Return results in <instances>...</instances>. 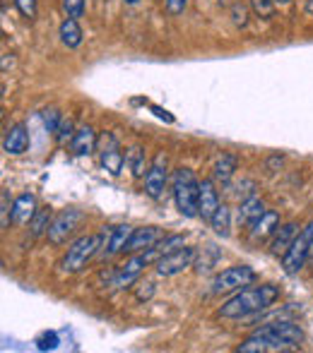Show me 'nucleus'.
Instances as JSON below:
<instances>
[{"label": "nucleus", "mask_w": 313, "mask_h": 353, "mask_svg": "<svg viewBox=\"0 0 313 353\" xmlns=\"http://www.w3.org/2000/svg\"><path fill=\"white\" fill-rule=\"evenodd\" d=\"M304 341V330L292 320H277L258 327L236 346L238 353H265V351H287L296 349Z\"/></svg>", "instance_id": "f257e3e1"}, {"label": "nucleus", "mask_w": 313, "mask_h": 353, "mask_svg": "<svg viewBox=\"0 0 313 353\" xmlns=\"http://www.w3.org/2000/svg\"><path fill=\"white\" fill-rule=\"evenodd\" d=\"M280 298V286L275 283H260V286H246L227 298L217 310L220 320H248L253 315L270 310Z\"/></svg>", "instance_id": "f03ea898"}, {"label": "nucleus", "mask_w": 313, "mask_h": 353, "mask_svg": "<svg viewBox=\"0 0 313 353\" xmlns=\"http://www.w3.org/2000/svg\"><path fill=\"white\" fill-rule=\"evenodd\" d=\"M171 192H173V202H176V210L186 219H196L198 216V197H200V181H198L196 173H193L191 168L181 166L173 171Z\"/></svg>", "instance_id": "7ed1b4c3"}, {"label": "nucleus", "mask_w": 313, "mask_h": 353, "mask_svg": "<svg viewBox=\"0 0 313 353\" xmlns=\"http://www.w3.org/2000/svg\"><path fill=\"white\" fill-rule=\"evenodd\" d=\"M99 252H102V233H87V236H79L77 241H73L68 245L66 255L61 257L58 267H61L63 274H77Z\"/></svg>", "instance_id": "20e7f679"}, {"label": "nucleus", "mask_w": 313, "mask_h": 353, "mask_svg": "<svg viewBox=\"0 0 313 353\" xmlns=\"http://www.w3.org/2000/svg\"><path fill=\"white\" fill-rule=\"evenodd\" d=\"M162 257L159 248H147V250H140V252H133V257L128 262H123L121 267L111 272V286L113 288H131L133 283L140 279V274L145 272V267L155 265V262Z\"/></svg>", "instance_id": "39448f33"}, {"label": "nucleus", "mask_w": 313, "mask_h": 353, "mask_svg": "<svg viewBox=\"0 0 313 353\" xmlns=\"http://www.w3.org/2000/svg\"><path fill=\"white\" fill-rule=\"evenodd\" d=\"M258 279L256 270L248 265H234L227 267V270L217 272L210 281V293L212 296H225V293H236L241 288L251 286L253 281Z\"/></svg>", "instance_id": "423d86ee"}, {"label": "nucleus", "mask_w": 313, "mask_h": 353, "mask_svg": "<svg viewBox=\"0 0 313 353\" xmlns=\"http://www.w3.org/2000/svg\"><path fill=\"white\" fill-rule=\"evenodd\" d=\"M99 161H102V168L108 173V176H121L123 163H126V157L121 152V144H118V137L113 132H102L99 135Z\"/></svg>", "instance_id": "0eeeda50"}, {"label": "nucleus", "mask_w": 313, "mask_h": 353, "mask_svg": "<svg viewBox=\"0 0 313 353\" xmlns=\"http://www.w3.org/2000/svg\"><path fill=\"white\" fill-rule=\"evenodd\" d=\"M84 214L79 210H63L58 214H53V221L51 226H48V243L51 245H63V243H68V238L75 233V228L82 223Z\"/></svg>", "instance_id": "6e6552de"}, {"label": "nucleus", "mask_w": 313, "mask_h": 353, "mask_svg": "<svg viewBox=\"0 0 313 353\" xmlns=\"http://www.w3.org/2000/svg\"><path fill=\"white\" fill-rule=\"evenodd\" d=\"M196 257H198V250L196 248H178L173 252H167L162 255L159 260L155 262V272L159 276H176L181 272H186L188 267L196 265Z\"/></svg>", "instance_id": "1a4fd4ad"}, {"label": "nucleus", "mask_w": 313, "mask_h": 353, "mask_svg": "<svg viewBox=\"0 0 313 353\" xmlns=\"http://www.w3.org/2000/svg\"><path fill=\"white\" fill-rule=\"evenodd\" d=\"M167 183H169V161H167V154L159 152L155 157V161L150 163L145 173V192L147 197L152 200H162L164 190H167Z\"/></svg>", "instance_id": "9d476101"}, {"label": "nucleus", "mask_w": 313, "mask_h": 353, "mask_svg": "<svg viewBox=\"0 0 313 353\" xmlns=\"http://www.w3.org/2000/svg\"><path fill=\"white\" fill-rule=\"evenodd\" d=\"M311 262V248L306 236L299 231V236L294 238V243L290 245V250L282 255V270H285L287 276H296L306 265Z\"/></svg>", "instance_id": "9b49d317"}, {"label": "nucleus", "mask_w": 313, "mask_h": 353, "mask_svg": "<svg viewBox=\"0 0 313 353\" xmlns=\"http://www.w3.org/2000/svg\"><path fill=\"white\" fill-rule=\"evenodd\" d=\"M99 233H102V252H99V257L108 260V257L118 255V252H126L133 226H128V223H121V226H104Z\"/></svg>", "instance_id": "f8f14e48"}, {"label": "nucleus", "mask_w": 313, "mask_h": 353, "mask_svg": "<svg viewBox=\"0 0 313 353\" xmlns=\"http://www.w3.org/2000/svg\"><path fill=\"white\" fill-rule=\"evenodd\" d=\"M280 212L275 210H265L256 221L248 223V238L253 243H260V241H267V238L275 236V231L280 228Z\"/></svg>", "instance_id": "ddd939ff"}, {"label": "nucleus", "mask_w": 313, "mask_h": 353, "mask_svg": "<svg viewBox=\"0 0 313 353\" xmlns=\"http://www.w3.org/2000/svg\"><path fill=\"white\" fill-rule=\"evenodd\" d=\"M220 192H217V183L212 178H205L200 181V197H198V216L202 221L210 223V219L215 216L217 207H220Z\"/></svg>", "instance_id": "4468645a"}, {"label": "nucleus", "mask_w": 313, "mask_h": 353, "mask_svg": "<svg viewBox=\"0 0 313 353\" xmlns=\"http://www.w3.org/2000/svg\"><path fill=\"white\" fill-rule=\"evenodd\" d=\"M164 238V231L159 226H140V228H133L131 238H128V245L126 252H140L147 250V248H155L159 241Z\"/></svg>", "instance_id": "2eb2a0df"}, {"label": "nucleus", "mask_w": 313, "mask_h": 353, "mask_svg": "<svg viewBox=\"0 0 313 353\" xmlns=\"http://www.w3.org/2000/svg\"><path fill=\"white\" fill-rule=\"evenodd\" d=\"M99 137L94 132L92 125H79L70 140V154L73 157H89V154L97 152Z\"/></svg>", "instance_id": "dca6fc26"}, {"label": "nucleus", "mask_w": 313, "mask_h": 353, "mask_svg": "<svg viewBox=\"0 0 313 353\" xmlns=\"http://www.w3.org/2000/svg\"><path fill=\"white\" fill-rule=\"evenodd\" d=\"M3 149L5 154H12V157H19L29 149V132L22 123H15L5 130V137H3Z\"/></svg>", "instance_id": "f3484780"}, {"label": "nucleus", "mask_w": 313, "mask_h": 353, "mask_svg": "<svg viewBox=\"0 0 313 353\" xmlns=\"http://www.w3.org/2000/svg\"><path fill=\"white\" fill-rule=\"evenodd\" d=\"M296 236H299V223H294V221L282 223V226L275 231V236L270 238V255L282 257L287 250H290V245L294 243Z\"/></svg>", "instance_id": "a211bd4d"}, {"label": "nucleus", "mask_w": 313, "mask_h": 353, "mask_svg": "<svg viewBox=\"0 0 313 353\" xmlns=\"http://www.w3.org/2000/svg\"><path fill=\"white\" fill-rule=\"evenodd\" d=\"M37 210H39L37 197H34L32 192H22V195L12 202V221L19 223V226H24V223L32 221V216L37 214Z\"/></svg>", "instance_id": "6ab92c4d"}, {"label": "nucleus", "mask_w": 313, "mask_h": 353, "mask_svg": "<svg viewBox=\"0 0 313 353\" xmlns=\"http://www.w3.org/2000/svg\"><path fill=\"white\" fill-rule=\"evenodd\" d=\"M58 37H61L63 46H68V48H79V46H82L84 34H82V27H79L77 19L66 17V19L61 22V29H58Z\"/></svg>", "instance_id": "aec40b11"}, {"label": "nucleus", "mask_w": 313, "mask_h": 353, "mask_svg": "<svg viewBox=\"0 0 313 353\" xmlns=\"http://www.w3.org/2000/svg\"><path fill=\"white\" fill-rule=\"evenodd\" d=\"M265 212V205H263V200L258 195H248V197H243L241 200V205H238V223H251V221H256L260 214Z\"/></svg>", "instance_id": "412c9836"}, {"label": "nucleus", "mask_w": 313, "mask_h": 353, "mask_svg": "<svg viewBox=\"0 0 313 353\" xmlns=\"http://www.w3.org/2000/svg\"><path fill=\"white\" fill-rule=\"evenodd\" d=\"M236 171V157L234 154H222L220 161L215 163V173H212V181L215 183H222V185H229L231 176Z\"/></svg>", "instance_id": "4be33fe9"}, {"label": "nucleus", "mask_w": 313, "mask_h": 353, "mask_svg": "<svg viewBox=\"0 0 313 353\" xmlns=\"http://www.w3.org/2000/svg\"><path fill=\"white\" fill-rule=\"evenodd\" d=\"M51 221H53L51 207H39L37 214L32 216V221H29V233H32V238L46 236L48 226H51Z\"/></svg>", "instance_id": "5701e85b"}, {"label": "nucleus", "mask_w": 313, "mask_h": 353, "mask_svg": "<svg viewBox=\"0 0 313 353\" xmlns=\"http://www.w3.org/2000/svg\"><path fill=\"white\" fill-rule=\"evenodd\" d=\"M212 231L217 233L220 238H227L231 233V210L227 205H220L215 212V216L210 219Z\"/></svg>", "instance_id": "b1692460"}, {"label": "nucleus", "mask_w": 313, "mask_h": 353, "mask_svg": "<svg viewBox=\"0 0 313 353\" xmlns=\"http://www.w3.org/2000/svg\"><path fill=\"white\" fill-rule=\"evenodd\" d=\"M126 163H128V168L133 171V176L135 178H145V173H147V159H145V152H142L140 147H131L126 152Z\"/></svg>", "instance_id": "393cba45"}, {"label": "nucleus", "mask_w": 313, "mask_h": 353, "mask_svg": "<svg viewBox=\"0 0 313 353\" xmlns=\"http://www.w3.org/2000/svg\"><path fill=\"white\" fill-rule=\"evenodd\" d=\"M75 123H73V118H63L61 121V125H58V130H56V142L61 144V147H66V144H70L73 140V135H75Z\"/></svg>", "instance_id": "a878e982"}, {"label": "nucleus", "mask_w": 313, "mask_h": 353, "mask_svg": "<svg viewBox=\"0 0 313 353\" xmlns=\"http://www.w3.org/2000/svg\"><path fill=\"white\" fill-rule=\"evenodd\" d=\"M10 221H12V205H10V195L8 190L0 192V228L8 231Z\"/></svg>", "instance_id": "bb28decb"}, {"label": "nucleus", "mask_w": 313, "mask_h": 353, "mask_svg": "<svg viewBox=\"0 0 313 353\" xmlns=\"http://www.w3.org/2000/svg\"><path fill=\"white\" fill-rule=\"evenodd\" d=\"M61 121H63V116L56 111V108H44V111H41V123H44V128L51 132V135H56Z\"/></svg>", "instance_id": "cd10ccee"}, {"label": "nucleus", "mask_w": 313, "mask_h": 353, "mask_svg": "<svg viewBox=\"0 0 313 353\" xmlns=\"http://www.w3.org/2000/svg\"><path fill=\"white\" fill-rule=\"evenodd\" d=\"M157 248H159V252H162V255L178 250V248H183V236H181V233H171V236H164L162 241L157 243Z\"/></svg>", "instance_id": "c85d7f7f"}, {"label": "nucleus", "mask_w": 313, "mask_h": 353, "mask_svg": "<svg viewBox=\"0 0 313 353\" xmlns=\"http://www.w3.org/2000/svg\"><path fill=\"white\" fill-rule=\"evenodd\" d=\"M61 8L66 12V17L79 19L84 14V0H61Z\"/></svg>", "instance_id": "c756f323"}, {"label": "nucleus", "mask_w": 313, "mask_h": 353, "mask_svg": "<svg viewBox=\"0 0 313 353\" xmlns=\"http://www.w3.org/2000/svg\"><path fill=\"white\" fill-rule=\"evenodd\" d=\"M253 10H256L258 17H272V12H275V0H251Z\"/></svg>", "instance_id": "7c9ffc66"}, {"label": "nucleus", "mask_w": 313, "mask_h": 353, "mask_svg": "<svg viewBox=\"0 0 313 353\" xmlns=\"http://www.w3.org/2000/svg\"><path fill=\"white\" fill-rule=\"evenodd\" d=\"M15 5H17L19 14H22L24 19H34L37 17V0H15Z\"/></svg>", "instance_id": "2f4dec72"}, {"label": "nucleus", "mask_w": 313, "mask_h": 353, "mask_svg": "<svg viewBox=\"0 0 313 353\" xmlns=\"http://www.w3.org/2000/svg\"><path fill=\"white\" fill-rule=\"evenodd\" d=\"M37 346H39V351L56 349V346H58V334H56V332H44V334L37 339Z\"/></svg>", "instance_id": "473e14b6"}, {"label": "nucleus", "mask_w": 313, "mask_h": 353, "mask_svg": "<svg viewBox=\"0 0 313 353\" xmlns=\"http://www.w3.org/2000/svg\"><path fill=\"white\" fill-rule=\"evenodd\" d=\"M152 296H155V283H152V281L137 283V288H135V298H137V301H150Z\"/></svg>", "instance_id": "72a5a7b5"}, {"label": "nucleus", "mask_w": 313, "mask_h": 353, "mask_svg": "<svg viewBox=\"0 0 313 353\" xmlns=\"http://www.w3.org/2000/svg\"><path fill=\"white\" fill-rule=\"evenodd\" d=\"M164 5H167V12L171 14V17H178V14H183V10H186L188 0H164Z\"/></svg>", "instance_id": "f704fd0d"}, {"label": "nucleus", "mask_w": 313, "mask_h": 353, "mask_svg": "<svg viewBox=\"0 0 313 353\" xmlns=\"http://www.w3.org/2000/svg\"><path fill=\"white\" fill-rule=\"evenodd\" d=\"M231 12H234V22H236V27H246V22H248V17H246V8H243L241 3H234V5H231Z\"/></svg>", "instance_id": "c9c22d12"}, {"label": "nucleus", "mask_w": 313, "mask_h": 353, "mask_svg": "<svg viewBox=\"0 0 313 353\" xmlns=\"http://www.w3.org/2000/svg\"><path fill=\"white\" fill-rule=\"evenodd\" d=\"M301 233H304L306 241H309V248H311V260H313V221L306 223V226L301 228Z\"/></svg>", "instance_id": "e433bc0d"}, {"label": "nucleus", "mask_w": 313, "mask_h": 353, "mask_svg": "<svg viewBox=\"0 0 313 353\" xmlns=\"http://www.w3.org/2000/svg\"><path fill=\"white\" fill-rule=\"evenodd\" d=\"M155 113H157V116H159V118H164V121H169V123H171V121H173V118H171V116H169V113H167V111H162V108H157V106H155Z\"/></svg>", "instance_id": "4c0bfd02"}, {"label": "nucleus", "mask_w": 313, "mask_h": 353, "mask_svg": "<svg viewBox=\"0 0 313 353\" xmlns=\"http://www.w3.org/2000/svg\"><path fill=\"white\" fill-rule=\"evenodd\" d=\"M306 14H313V0H306Z\"/></svg>", "instance_id": "58836bf2"}, {"label": "nucleus", "mask_w": 313, "mask_h": 353, "mask_svg": "<svg viewBox=\"0 0 313 353\" xmlns=\"http://www.w3.org/2000/svg\"><path fill=\"white\" fill-rule=\"evenodd\" d=\"M222 5H234V0H220Z\"/></svg>", "instance_id": "ea45409f"}, {"label": "nucleus", "mask_w": 313, "mask_h": 353, "mask_svg": "<svg viewBox=\"0 0 313 353\" xmlns=\"http://www.w3.org/2000/svg\"><path fill=\"white\" fill-rule=\"evenodd\" d=\"M126 3H128V5H135V3H137V0H126Z\"/></svg>", "instance_id": "a19ab883"}, {"label": "nucleus", "mask_w": 313, "mask_h": 353, "mask_svg": "<svg viewBox=\"0 0 313 353\" xmlns=\"http://www.w3.org/2000/svg\"><path fill=\"white\" fill-rule=\"evenodd\" d=\"M275 3H282V5H285V3H290V0H275Z\"/></svg>", "instance_id": "79ce46f5"}]
</instances>
